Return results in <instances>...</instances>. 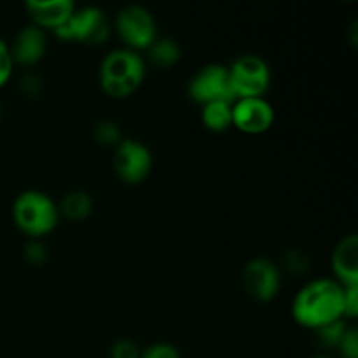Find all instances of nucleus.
Here are the masks:
<instances>
[{"mask_svg":"<svg viewBox=\"0 0 358 358\" xmlns=\"http://www.w3.org/2000/svg\"><path fill=\"white\" fill-rule=\"evenodd\" d=\"M292 317L311 331L345 320V287L331 278L306 283L294 297Z\"/></svg>","mask_w":358,"mask_h":358,"instance_id":"nucleus-1","label":"nucleus"},{"mask_svg":"<svg viewBox=\"0 0 358 358\" xmlns=\"http://www.w3.org/2000/svg\"><path fill=\"white\" fill-rule=\"evenodd\" d=\"M145 79V62L131 49H114L100 65V86L110 98H126L135 93Z\"/></svg>","mask_w":358,"mask_h":358,"instance_id":"nucleus-2","label":"nucleus"},{"mask_svg":"<svg viewBox=\"0 0 358 358\" xmlns=\"http://www.w3.org/2000/svg\"><path fill=\"white\" fill-rule=\"evenodd\" d=\"M13 219L17 229L31 238L51 233L59 219V210L48 194L41 191H23L13 203Z\"/></svg>","mask_w":358,"mask_h":358,"instance_id":"nucleus-3","label":"nucleus"},{"mask_svg":"<svg viewBox=\"0 0 358 358\" xmlns=\"http://www.w3.org/2000/svg\"><path fill=\"white\" fill-rule=\"evenodd\" d=\"M227 72H229L234 100L262 98L271 83V72H269L268 63L257 55L240 56L234 59L233 65L227 66Z\"/></svg>","mask_w":358,"mask_h":358,"instance_id":"nucleus-4","label":"nucleus"},{"mask_svg":"<svg viewBox=\"0 0 358 358\" xmlns=\"http://www.w3.org/2000/svg\"><path fill=\"white\" fill-rule=\"evenodd\" d=\"M115 28L119 37L126 44V49L135 52L138 49H149L157 38L156 20L149 9L136 3H129L119 10L115 17Z\"/></svg>","mask_w":358,"mask_h":358,"instance_id":"nucleus-5","label":"nucleus"},{"mask_svg":"<svg viewBox=\"0 0 358 358\" xmlns=\"http://www.w3.org/2000/svg\"><path fill=\"white\" fill-rule=\"evenodd\" d=\"M108 30L110 28H108V21L103 10L93 6H86L80 9H73L70 20L58 30H55V34L65 41L96 45L108 37Z\"/></svg>","mask_w":358,"mask_h":358,"instance_id":"nucleus-6","label":"nucleus"},{"mask_svg":"<svg viewBox=\"0 0 358 358\" xmlns=\"http://www.w3.org/2000/svg\"><path fill=\"white\" fill-rule=\"evenodd\" d=\"M187 91L189 96L199 105L212 103V101H227V103L234 101L227 66L217 63L199 69L189 80Z\"/></svg>","mask_w":358,"mask_h":358,"instance_id":"nucleus-7","label":"nucleus"},{"mask_svg":"<svg viewBox=\"0 0 358 358\" xmlns=\"http://www.w3.org/2000/svg\"><path fill=\"white\" fill-rule=\"evenodd\" d=\"M243 289L250 299L257 303H269L275 299L282 287V275L278 266L266 257H255L247 262L241 275Z\"/></svg>","mask_w":358,"mask_h":358,"instance_id":"nucleus-8","label":"nucleus"},{"mask_svg":"<svg viewBox=\"0 0 358 358\" xmlns=\"http://www.w3.org/2000/svg\"><path fill=\"white\" fill-rule=\"evenodd\" d=\"M114 170L126 184H140L152 170V154L138 140L126 138L115 145Z\"/></svg>","mask_w":358,"mask_h":358,"instance_id":"nucleus-9","label":"nucleus"},{"mask_svg":"<svg viewBox=\"0 0 358 358\" xmlns=\"http://www.w3.org/2000/svg\"><path fill=\"white\" fill-rule=\"evenodd\" d=\"M275 122V108L264 98H241L233 101V126L247 135H261Z\"/></svg>","mask_w":358,"mask_h":358,"instance_id":"nucleus-10","label":"nucleus"},{"mask_svg":"<svg viewBox=\"0 0 358 358\" xmlns=\"http://www.w3.org/2000/svg\"><path fill=\"white\" fill-rule=\"evenodd\" d=\"M45 49H48V37H45L44 30L30 24L17 31L9 51L14 65L17 63V65L30 66L44 58Z\"/></svg>","mask_w":358,"mask_h":358,"instance_id":"nucleus-11","label":"nucleus"},{"mask_svg":"<svg viewBox=\"0 0 358 358\" xmlns=\"http://www.w3.org/2000/svg\"><path fill=\"white\" fill-rule=\"evenodd\" d=\"M332 269L336 282L343 287H358V238L348 234L336 245L332 252Z\"/></svg>","mask_w":358,"mask_h":358,"instance_id":"nucleus-12","label":"nucleus"},{"mask_svg":"<svg viewBox=\"0 0 358 358\" xmlns=\"http://www.w3.org/2000/svg\"><path fill=\"white\" fill-rule=\"evenodd\" d=\"M73 6L72 0H30L27 2V10L30 17L34 20L35 27L38 28H51L52 31L58 30L59 27L66 23L72 16Z\"/></svg>","mask_w":358,"mask_h":358,"instance_id":"nucleus-13","label":"nucleus"},{"mask_svg":"<svg viewBox=\"0 0 358 358\" xmlns=\"http://www.w3.org/2000/svg\"><path fill=\"white\" fill-rule=\"evenodd\" d=\"M201 121L206 129L213 133H222L233 126V103L227 101H212L203 105Z\"/></svg>","mask_w":358,"mask_h":358,"instance_id":"nucleus-14","label":"nucleus"},{"mask_svg":"<svg viewBox=\"0 0 358 358\" xmlns=\"http://www.w3.org/2000/svg\"><path fill=\"white\" fill-rule=\"evenodd\" d=\"M58 210H62V213L65 217H69L70 220H83L93 210V199L87 194L86 191H70L69 194L63 198L62 206Z\"/></svg>","mask_w":358,"mask_h":358,"instance_id":"nucleus-15","label":"nucleus"},{"mask_svg":"<svg viewBox=\"0 0 358 358\" xmlns=\"http://www.w3.org/2000/svg\"><path fill=\"white\" fill-rule=\"evenodd\" d=\"M149 59L156 66H171L180 59V45L173 38L157 37L149 49Z\"/></svg>","mask_w":358,"mask_h":358,"instance_id":"nucleus-16","label":"nucleus"},{"mask_svg":"<svg viewBox=\"0 0 358 358\" xmlns=\"http://www.w3.org/2000/svg\"><path fill=\"white\" fill-rule=\"evenodd\" d=\"M346 324L345 320H338V322H332V324L324 325V327L317 329V336H318V341L325 346V348H338V345L341 343L343 336L346 332Z\"/></svg>","mask_w":358,"mask_h":358,"instance_id":"nucleus-17","label":"nucleus"},{"mask_svg":"<svg viewBox=\"0 0 358 358\" xmlns=\"http://www.w3.org/2000/svg\"><path fill=\"white\" fill-rule=\"evenodd\" d=\"M93 136L100 145H117L121 142V129L114 121L105 119L94 126Z\"/></svg>","mask_w":358,"mask_h":358,"instance_id":"nucleus-18","label":"nucleus"},{"mask_svg":"<svg viewBox=\"0 0 358 358\" xmlns=\"http://www.w3.org/2000/svg\"><path fill=\"white\" fill-rule=\"evenodd\" d=\"M140 358H182L180 352L170 343H154L140 353Z\"/></svg>","mask_w":358,"mask_h":358,"instance_id":"nucleus-19","label":"nucleus"},{"mask_svg":"<svg viewBox=\"0 0 358 358\" xmlns=\"http://www.w3.org/2000/svg\"><path fill=\"white\" fill-rule=\"evenodd\" d=\"M14 62L13 56H10L9 45L3 38H0V87H3L7 84V80L13 76Z\"/></svg>","mask_w":358,"mask_h":358,"instance_id":"nucleus-20","label":"nucleus"},{"mask_svg":"<svg viewBox=\"0 0 358 358\" xmlns=\"http://www.w3.org/2000/svg\"><path fill=\"white\" fill-rule=\"evenodd\" d=\"M343 358H358V332L357 329L348 327L341 343L338 345Z\"/></svg>","mask_w":358,"mask_h":358,"instance_id":"nucleus-21","label":"nucleus"},{"mask_svg":"<svg viewBox=\"0 0 358 358\" xmlns=\"http://www.w3.org/2000/svg\"><path fill=\"white\" fill-rule=\"evenodd\" d=\"M110 358H140L138 346L129 339H119L112 345Z\"/></svg>","mask_w":358,"mask_h":358,"instance_id":"nucleus-22","label":"nucleus"},{"mask_svg":"<svg viewBox=\"0 0 358 358\" xmlns=\"http://www.w3.org/2000/svg\"><path fill=\"white\" fill-rule=\"evenodd\" d=\"M24 257H27L28 262L38 266L45 261V257H48V250H45V247L41 241H30V243H27V247H24Z\"/></svg>","mask_w":358,"mask_h":358,"instance_id":"nucleus-23","label":"nucleus"},{"mask_svg":"<svg viewBox=\"0 0 358 358\" xmlns=\"http://www.w3.org/2000/svg\"><path fill=\"white\" fill-rule=\"evenodd\" d=\"M358 313V287H345V317L355 318Z\"/></svg>","mask_w":358,"mask_h":358,"instance_id":"nucleus-24","label":"nucleus"},{"mask_svg":"<svg viewBox=\"0 0 358 358\" xmlns=\"http://www.w3.org/2000/svg\"><path fill=\"white\" fill-rule=\"evenodd\" d=\"M287 264L292 271L304 273L308 269V259L303 252H289L287 254Z\"/></svg>","mask_w":358,"mask_h":358,"instance_id":"nucleus-25","label":"nucleus"},{"mask_svg":"<svg viewBox=\"0 0 358 358\" xmlns=\"http://www.w3.org/2000/svg\"><path fill=\"white\" fill-rule=\"evenodd\" d=\"M311 358H332V357H329V355H315V357H311Z\"/></svg>","mask_w":358,"mask_h":358,"instance_id":"nucleus-26","label":"nucleus"},{"mask_svg":"<svg viewBox=\"0 0 358 358\" xmlns=\"http://www.w3.org/2000/svg\"><path fill=\"white\" fill-rule=\"evenodd\" d=\"M0 112H2V110H0Z\"/></svg>","mask_w":358,"mask_h":358,"instance_id":"nucleus-27","label":"nucleus"}]
</instances>
